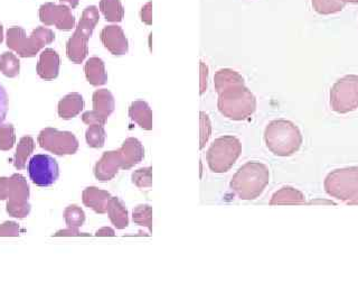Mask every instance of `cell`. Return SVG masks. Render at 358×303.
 Wrapping results in <instances>:
<instances>
[{
  "label": "cell",
  "instance_id": "cell-28",
  "mask_svg": "<svg viewBox=\"0 0 358 303\" xmlns=\"http://www.w3.org/2000/svg\"><path fill=\"white\" fill-rule=\"evenodd\" d=\"M133 220L135 224L153 231V208L149 204H139L133 209Z\"/></svg>",
  "mask_w": 358,
  "mask_h": 303
},
{
  "label": "cell",
  "instance_id": "cell-24",
  "mask_svg": "<svg viewBox=\"0 0 358 303\" xmlns=\"http://www.w3.org/2000/svg\"><path fill=\"white\" fill-rule=\"evenodd\" d=\"M35 149L34 140L31 136H25L19 140L15 153L14 165L17 170H24L26 166L27 158Z\"/></svg>",
  "mask_w": 358,
  "mask_h": 303
},
{
  "label": "cell",
  "instance_id": "cell-29",
  "mask_svg": "<svg viewBox=\"0 0 358 303\" xmlns=\"http://www.w3.org/2000/svg\"><path fill=\"white\" fill-rule=\"evenodd\" d=\"M105 129L104 126L101 125H90L85 133V140H87V145L92 149H101L104 146L105 142Z\"/></svg>",
  "mask_w": 358,
  "mask_h": 303
},
{
  "label": "cell",
  "instance_id": "cell-1",
  "mask_svg": "<svg viewBox=\"0 0 358 303\" xmlns=\"http://www.w3.org/2000/svg\"><path fill=\"white\" fill-rule=\"evenodd\" d=\"M219 95L217 107L228 120H246L257 110V98L246 85L244 78L232 69H221L214 76Z\"/></svg>",
  "mask_w": 358,
  "mask_h": 303
},
{
  "label": "cell",
  "instance_id": "cell-18",
  "mask_svg": "<svg viewBox=\"0 0 358 303\" xmlns=\"http://www.w3.org/2000/svg\"><path fill=\"white\" fill-rule=\"evenodd\" d=\"M112 195L105 190L96 187H89L82 193V202L84 206L94 210L96 213L103 215L108 213V204Z\"/></svg>",
  "mask_w": 358,
  "mask_h": 303
},
{
  "label": "cell",
  "instance_id": "cell-11",
  "mask_svg": "<svg viewBox=\"0 0 358 303\" xmlns=\"http://www.w3.org/2000/svg\"><path fill=\"white\" fill-rule=\"evenodd\" d=\"M29 178L37 187L47 188L56 183L60 175V167L56 158L46 154L33 156L28 164Z\"/></svg>",
  "mask_w": 358,
  "mask_h": 303
},
{
  "label": "cell",
  "instance_id": "cell-41",
  "mask_svg": "<svg viewBox=\"0 0 358 303\" xmlns=\"http://www.w3.org/2000/svg\"><path fill=\"white\" fill-rule=\"evenodd\" d=\"M3 42V27L1 24H0V44Z\"/></svg>",
  "mask_w": 358,
  "mask_h": 303
},
{
  "label": "cell",
  "instance_id": "cell-21",
  "mask_svg": "<svg viewBox=\"0 0 358 303\" xmlns=\"http://www.w3.org/2000/svg\"><path fill=\"white\" fill-rule=\"evenodd\" d=\"M84 72L90 85L93 87H100L107 83L108 74L105 72V65L100 58H91L84 65Z\"/></svg>",
  "mask_w": 358,
  "mask_h": 303
},
{
  "label": "cell",
  "instance_id": "cell-5",
  "mask_svg": "<svg viewBox=\"0 0 358 303\" xmlns=\"http://www.w3.org/2000/svg\"><path fill=\"white\" fill-rule=\"evenodd\" d=\"M56 40V33L46 27H36L31 38H26V31L19 26L7 29L6 44L10 50L21 58H34L38 52Z\"/></svg>",
  "mask_w": 358,
  "mask_h": 303
},
{
  "label": "cell",
  "instance_id": "cell-26",
  "mask_svg": "<svg viewBox=\"0 0 358 303\" xmlns=\"http://www.w3.org/2000/svg\"><path fill=\"white\" fill-rule=\"evenodd\" d=\"M0 71L7 78H16L21 72V62L14 53L5 52L0 56Z\"/></svg>",
  "mask_w": 358,
  "mask_h": 303
},
{
  "label": "cell",
  "instance_id": "cell-42",
  "mask_svg": "<svg viewBox=\"0 0 358 303\" xmlns=\"http://www.w3.org/2000/svg\"><path fill=\"white\" fill-rule=\"evenodd\" d=\"M343 3H358V0H341Z\"/></svg>",
  "mask_w": 358,
  "mask_h": 303
},
{
  "label": "cell",
  "instance_id": "cell-8",
  "mask_svg": "<svg viewBox=\"0 0 358 303\" xmlns=\"http://www.w3.org/2000/svg\"><path fill=\"white\" fill-rule=\"evenodd\" d=\"M325 191L332 198L358 204V167L335 170L325 179Z\"/></svg>",
  "mask_w": 358,
  "mask_h": 303
},
{
  "label": "cell",
  "instance_id": "cell-32",
  "mask_svg": "<svg viewBox=\"0 0 358 303\" xmlns=\"http://www.w3.org/2000/svg\"><path fill=\"white\" fill-rule=\"evenodd\" d=\"M15 142H16V135H15L14 126L12 124L0 126V149L1 151L12 149Z\"/></svg>",
  "mask_w": 358,
  "mask_h": 303
},
{
  "label": "cell",
  "instance_id": "cell-9",
  "mask_svg": "<svg viewBox=\"0 0 358 303\" xmlns=\"http://www.w3.org/2000/svg\"><path fill=\"white\" fill-rule=\"evenodd\" d=\"M330 107L337 114H348L358 108V76L348 74L334 83Z\"/></svg>",
  "mask_w": 358,
  "mask_h": 303
},
{
  "label": "cell",
  "instance_id": "cell-22",
  "mask_svg": "<svg viewBox=\"0 0 358 303\" xmlns=\"http://www.w3.org/2000/svg\"><path fill=\"white\" fill-rule=\"evenodd\" d=\"M108 216L117 229H124L129 224L128 210L123 202L117 197H111L108 204Z\"/></svg>",
  "mask_w": 358,
  "mask_h": 303
},
{
  "label": "cell",
  "instance_id": "cell-7",
  "mask_svg": "<svg viewBox=\"0 0 358 303\" xmlns=\"http://www.w3.org/2000/svg\"><path fill=\"white\" fill-rule=\"evenodd\" d=\"M242 153V144L240 140L226 135L216 138L208 149L206 161L214 173H225L237 163Z\"/></svg>",
  "mask_w": 358,
  "mask_h": 303
},
{
  "label": "cell",
  "instance_id": "cell-6",
  "mask_svg": "<svg viewBox=\"0 0 358 303\" xmlns=\"http://www.w3.org/2000/svg\"><path fill=\"white\" fill-rule=\"evenodd\" d=\"M100 19L99 9L89 6L84 9L76 32L67 43V56L69 61L80 65L89 54V40Z\"/></svg>",
  "mask_w": 358,
  "mask_h": 303
},
{
  "label": "cell",
  "instance_id": "cell-14",
  "mask_svg": "<svg viewBox=\"0 0 358 303\" xmlns=\"http://www.w3.org/2000/svg\"><path fill=\"white\" fill-rule=\"evenodd\" d=\"M100 40L104 47L113 56H124L129 51V43L123 29L118 25H109L100 33Z\"/></svg>",
  "mask_w": 358,
  "mask_h": 303
},
{
  "label": "cell",
  "instance_id": "cell-39",
  "mask_svg": "<svg viewBox=\"0 0 358 303\" xmlns=\"http://www.w3.org/2000/svg\"><path fill=\"white\" fill-rule=\"evenodd\" d=\"M96 236H116V233L113 231L112 228L103 227L101 229H99L96 234Z\"/></svg>",
  "mask_w": 358,
  "mask_h": 303
},
{
  "label": "cell",
  "instance_id": "cell-12",
  "mask_svg": "<svg viewBox=\"0 0 358 303\" xmlns=\"http://www.w3.org/2000/svg\"><path fill=\"white\" fill-rule=\"evenodd\" d=\"M93 110L82 115V122L87 125H105L108 118L116 108L113 95L108 89H99L92 96Z\"/></svg>",
  "mask_w": 358,
  "mask_h": 303
},
{
  "label": "cell",
  "instance_id": "cell-17",
  "mask_svg": "<svg viewBox=\"0 0 358 303\" xmlns=\"http://www.w3.org/2000/svg\"><path fill=\"white\" fill-rule=\"evenodd\" d=\"M119 151L121 154L122 170H130L145 158V149L142 142L135 138H129L124 140Z\"/></svg>",
  "mask_w": 358,
  "mask_h": 303
},
{
  "label": "cell",
  "instance_id": "cell-35",
  "mask_svg": "<svg viewBox=\"0 0 358 303\" xmlns=\"http://www.w3.org/2000/svg\"><path fill=\"white\" fill-rule=\"evenodd\" d=\"M9 109V98L6 89L0 83V124L6 120Z\"/></svg>",
  "mask_w": 358,
  "mask_h": 303
},
{
  "label": "cell",
  "instance_id": "cell-4",
  "mask_svg": "<svg viewBox=\"0 0 358 303\" xmlns=\"http://www.w3.org/2000/svg\"><path fill=\"white\" fill-rule=\"evenodd\" d=\"M29 186L25 177L12 174V177H0V200H8L7 213L14 218H26L32 206L29 204Z\"/></svg>",
  "mask_w": 358,
  "mask_h": 303
},
{
  "label": "cell",
  "instance_id": "cell-2",
  "mask_svg": "<svg viewBox=\"0 0 358 303\" xmlns=\"http://www.w3.org/2000/svg\"><path fill=\"white\" fill-rule=\"evenodd\" d=\"M270 181V171L261 162H248L232 178V191L242 200H255L262 195Z\"/></svg>",
  "mask_w": 358,
  "mask_h": 303
},
{
  "label": "cell",
  "instance_id": "cell-38",
  "mask_svg": "<svg viewBox=\"0 0 358 303\" xmlns=\"http://www.w3.org/2000/svg\"><path fill=\"white\" fill-rule=\"evenodd\" d=\"M54 236H89V234H82L78 231V229H62L54 234Z\"/></svg>",
  "mask_w": 358,
  "mask_h": 303
},
{
  "label": "cell",
  "instance_id": "cell-33",
  "mask_svg": "<svg viewBox=\"0 0 358 303\" xmlns=\"http://www.w3.org/2000/svg\"><path fill=\"white\" fill-rule=\"evenodd\" d=\"M21 233V227L17 222H5L0 224V237H17Z\"/></svg>",
  "mask_w": 358,
  "mask_h": 303
},
{
  "label": "cell",
  "instance_id": "cell-23",
  "mask_svg": "<svg viewBox=\"0 0 358 303\" xmlns=\"http://www.w3.org/2000/svg\"><path fill=\"white\" fill-rule=\"evenodd\" d=\"M100 10L110 23H120L124 17V8L120 0H100Z\"/></svg>",
  "mask_w": 358,
  "mask_h": 303
},
{
  "label": "cell",
  "instance_id": "cell-3",
  "mask_svg": "<svg viewBox=\"0 0 358 303\" xmlns=\"http://www.w3.org/2000/svg\"><path fill=\"white\" fill-rule=\"evenodd\" d=\"M264 142L268 151L287 158L296 154L302 145V135L298 126L290 120H273L266 126Z\"/></svg>",
  "mask_w": 358,
  "mask_h": 303
},
{
  "label": "cell",
  "instance_id": "cell-30",
  "mask_svg": "<svg viewBox=\"0 0 358 303\" xmlns=\"http://www.w3.org/2000/svg\"><path fill=\"white\" fill-rule=\"evenodd\" d=\"M315 12L321 15H330L339 13L346 3L341 0H312Z\"/></svg>",
  "mask_w": 358,
  "mask_h": 303
},
{
  "label": "cell",
  "instance_id": "cell-34",
  "mask_svg": "<svg viewBox=\"0 0 358 303\" xmlns=\"http://www.w3.org/2000/svg\"><path fill=\"white\" fill-rule=\"evenodd\" d=\"M201 149H204L206 142L210 138V134H211V122L208 118L207 115L205 113H201Z\"/></svg>",
  "mask_w": 358,
  "mask_h": 303
},
{
  "label": "cell",
  "instance_id": "cell-31",
  "mask_svg": "<svg viewBox=\"0 0 358 303\" xmlns=\"http://www.w3.org/2000/svg\"><path fill=\"white\" fill-rule=\"evenodd\" d=\"M133 183L139 189H149L153 187V169L151 166L135 171L133 173Z\"/></svg>",
  "mask_w": 358,
  "mask_h": 303
},
{
  "label": "cell",
  "instance_id": "cell-10",
  "mask_svg": "<svg viewBox=\"0 0 358 303\" xmlns=\"http://www.w3.org/2000/svg\"><path fill=\"white\" fill-rule=\"evenodd\" d=\"M42 149L49 153L64 156L76 154L78 149V140L71 131H62L49 127L43 129L37 138Z\"/></svg>",
  "mask_w": 358,
  "mask_h": 303
},
{
  "label": "cell",
  "instance_id": "cell-15",
  "mask_svg": "<svg viewBox=\"0 0 358 303\" xmlns=\"http://www.w3.org/2000/svg\"><path fill=\"white\" fill-rule=\"evenodd\" d=\"M122 170V158L120 151L104 152L101 158L94 166V175L99 181L107 182L112 180L119 171Z\"/></svg>",
  "mask_w": 358,
  "mask_h": 303
},
{
  "label": "cell",
  "instance_id": "cell-19",
  "mask_svg": "<svg viewBox=\"0 0 358 303\" xmlns=\"http://www.w3.org/2000/svg\"><path fill=\"white\" fill-rule=\"evenodd\" d=\"M83 97L78 92H72V94L63 97L58 102V116L61 117L62 120H72L74 117L78 116L83 110Z\"/></svg>",
  "mask_w": 358,
  "mask_h": 303
},
{
  "label": "cell",
  "instance_id": "cell-40",
  "mask_svg": "<svg viewBox=\"0 0 358 303\" xmlns=\"http://www.w3.org/2000/svg\"><path fill=\"white\" fill-rule=\"evenodd\" d=\"M60 1L69 3L71 8H76L78 6V3H80V0H60Z\"/></svg>",
  "mask_w": 358,
  "mask_h": 303
},
{
  "label": "cell",
  "instance_id": "cell-25",
  "mask_svg": "<svg viewBox=\"0 0 358 303\" xmlns=\"http://www.w3.org/2000/svg\"><path fill=\"white\" fill-rule=\"evenodd\" d=\"M305 204V195L293 188L286 187L279 190L272 197L270 204Z\"/></svg>",
  "mask_w": 358,
  "mask_h": 303
},
{
  "label": "cell",
  "instance_id": "cell-27",
  "mask_svg": "<svg viewBox=\"0 0 358 303\" xmlns=\"http://www.w3.org/2000/svg\"><path fill=\"white\" fill-rule=\"evenodd\" d=\"M63 216L67 227L71 229H78L85 222V213H84L83 209L76 204H71L64 210Z\"/></svg>",
  "mask_w": 358,
  "mask_h": 303
},
{
  "label": "cell",
  "instance_id": "cell-20",
  "mask_svg": "<svg viewBox=\"0 0 358 303\" xmlns=\"http://www.w3.org/2000/svg\"><path fill=\"white\" fill-rule=\"evenodd\" d=\"M129 117L142 129H153V110L144 100H136L129 107Z\"/></svg>",
  "mask_w": 358,
  "mask_h": 303
},
{
  "label": "cell",
  "instance_id": "cell-13",
  "mask_svg": "<svg viewBox=\"0 0 358 303\" xmlns=\"http://www.w3.org/2000/svg\"><path fill=\"white\" fill-rule=\"evenodd\" d=\"M40 19L46 26H56L61 31H72L76 27V18L67 5L46 3L40 8Z\"/></svg>",
  "mask_w": 358,
  "mask_h": 303
},
{
  "label": "cell",
  "instance_id": "cell-16",
  "mask_svg": "<svg viewBox=\"0 0 358 303\" xmlns=\"http://www.w3.org/2000/svg\"><path fill=\"white\" fill-rule=\"evenodd\" d=\"M60 65L61 58L58 53L53 49H46L40 56L36 72L41 79L54 80L58 78L60 73Z\"/></svg>",
  "mask_w": 358,
  "mask_h": 303
},
{
  "label": "cell",
  "instance_id": "cell-36",
  "mask_svg": "<svg viewBox=\"0 0 358 303\" xmlns=\"http://www.w3.org/2000/svg\"><path fill=\"white\" fill-rule=\"evenodd\" d=\"M140 18H142V23H145L148 26H151L153 24V3L151 1H148L145 6L142 7Z\"/></svg>",
  "mask_w": 358,
  "mask_h": 303
},
{
  "label": "cell",
  "instance_id": "cell-37",
  "mask_svg": "<svg viewBox=\"0 0 358 303\" xmlns=\"http://www.w3.org/2000/svg\"><path fill=\"white\" fill-rule=\"evenodd\" d=\"M208 67L204 62H201V95H204L207 88Z\"/></svg>",
  "mask_w": 358,
  "mask_h": 303
}]
</instances>
